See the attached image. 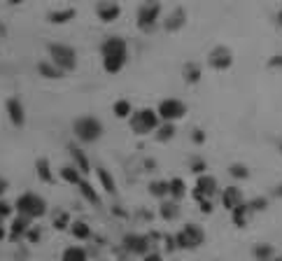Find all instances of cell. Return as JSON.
Instances as JSON below:
<instances>
[{
    "mask_svg": "<svg viewBox=\"0 0 282 261\" xmlns=\"http://www.w3.org/2000/svg\"><path fill=\"white\" fill-rule=\"evenodd\" d=\"M159 213H161V217L166 219V222H173V219H177V215H180L177 200H163L161 205H159Z\"/></svg>",
    "mask_w": 282,
    "mask_h": 261,
    "instance_id": "d4e9b609",
    "label": "cell"
},
{
    "mask_svg": "<svg viewBox=\"0 0 282 261\" xmlns=\"http://www.w3.org/2000/svg\"><path fill=\"white\" fill-rule=\"evenodd\" d=\"M5 110H7V117H10V122L14 126H24L26 124V108L24 103L19 100V98H10L5 103Z\"/></svg>",
    "mask_w": 282,
    "mask_h": 261,
    "instance_id": "7c38bea8",
    "label": "cell"
},
{
    "mask_svg": "<svg viewBox=\"0 0 282 261\" xmlns=\"http://www.w3.org/2000/svg\"><path fill=\"white\" fill-rule=\"evenodd\" d=\"M184 194H186L184 180H182V177H173V180L168 182V196L173 200H182V198H184Z\"/></svg>",
    "mask_w": 282,
    "mask_h": 261,
    "instance_id": "603a6c76",
    "label": "cell"
},
{
    "mask_svg": "<svg viewBox=\"0 0 282 261\" xmlns=\"http://www.w3.org/2000/svg\"><path fill=\"white\" fill-rule=\"evenodd\" d=\"M49 61L56 63V66L63 70V73H72L77 68V54L70 44H61V42H54L49 47Z\"/></svg>",
    "mask_w": 282,
    "mask_h": 261,
    "instance_id": "5b68a950",
    "label": "cell"
},
{
    "mask_svg": "<svg viewBox=\"0 0 282 261\" xmlns=\"http://www.w3.org/2000/svg\"><path fill=\"white\" fill-rule=\"evenodd\" d=\"M12 210H14L12 203H7L5 198H0V224H3V222H7V219L12 217Z\"/></svg>",
    "mask_w": 282,
    "mask_h": 261,
    "instance_id": "8d00e7d4",
    "label": "cell"
},
{
    "mask_svg": "<svg viewBox=\"0 0 282 261\" xmlns=\"http://www.w3.org/2000/svg\"><path fill=\"white\" fill-rule=\"evenodd\" d=\"M37 73H40V77H44V79H61L63 77V70H61L56 63H52V61H40L37 63Z\"/></svg>",
    "mask_w": 282,
    "mask_h": 261,
    "instance_id": "ac0fdd59",
    "label": "cell"
},
{
    "mask_svg": "<svg viewBox=\"0 0 282 261\" xmlns=\"http://www.w3.org/2000/svg\"><path fill=\"white\" fill-rule=\"evenodd\" d=\"M212 200H215V198H205V200H201V203H198L203 215H210L212 213V207H215V203H212Z\"/></svg>",
    "mask_w": 282,
    "mask_h": 261,
    "instance_id": "ab89813d",
    "label": "cell"
},
{
    "mask_svg": "<svg viewBox=\"0 0 282 261\" xmlns=\"http://www.w3.org/2000/svg\"><path fill=\"white\" fill-rule=\"evenodd\" d=\"M26 238H28L30 243H37V240H40V231H37V229H30L28 233H26Z\"/></svg>",
    "mask_w": 282,
    "mask_h": 261,
    "instance_id": "b9f144b4",
    "label": "cell"
},
{
    "mask_svg": "<svg viewBox=\"0 0 282 261\" xmlns=\"http://www.w3.org/2000/svg\"><path fill=\"white\" fill-rule=\"evenodd\" d=\"M72 133L79 142H96L103 135V124L98 122L96 117H79L72 124Z\"/></svg>",
    "mask_w": 282,
    "mask_h": 261,
    "instance_id": "3957f363",
    "label": "cell"
},
{
    "mask_svg": "<svg viewBox=\"0 0 282 261\" xmlns=\"http://www.w3.org/2000/svg\"><path fill=\"white\" fill-rule=\"evenodd\" d=\"M203 229L196 224H186L184 229L175 236V245H177V249H196L198 245L203 243Z\"/></svg>",
    "mask_w": 282,
    "mask_h": 261,
    "instance_id": "8992f818",
    "label": "cell"
},
{
    "mask_svg": "<svg viewBox=\"0 0 282 261\" xmlns=\"http://www.w3.org/2000/svg\"><path fill=\"white\" fill-rule=\"evenodd\" d=\"M161 19V3L159 0H145L143 5L138 7V14H135V24H138L140 31L150 33L156 28Z\"/></svg>",
    "mask_w": 282,
    "mask_h": 261,
    "instance_id": "7a4b0ae2",
    "label": "cell"
},
{
    "mask_svg": "<svg viewBox=\"0 0 282 261\" xmlns=\"http://www.w3.org/2000/svg\"><path fill=\"white\" fill-rule=\"evenodd\" d=\"M61 261H86V249L72 245V247H66L63 254H61Z\"/></svg>",
    "mask_w": 282,
    "mask_h": 261,
    "instance_id": "83f0119b",
    "label": "cell"
},
{
    "mask_svg": "<svg viewBox=\"0 0 282 261\" xmlns=\"http://www.w3.org/2000/svg\"><path fill=\"white\" fill-rule=\"evenodd\" d=\"M270 261H282V256H273V259H270Z\"/></svg>",
    "mask_w": 282,
    "mask_h": 261,
    "instance_id": "681fc988",
    "label": "cell"
},
{
    "mask_svg": "<svg viewBox=\"0 0 282 261\" xmlns=\"http://www.w3.org/2000/svg\"><path fill=\"white\" fill-rule=\"evenodd\" d=\"M277 21H280V26H282V12H280V14H277Z\"/></svg>",
    "mask_w": 282,
    "mask_h": 261,
    "instance_id": "f907efd6",
    "label": "cell"
},
{
    "mask_svg": "<svg viewBox=\"0 0 282 261\" xmlns=\"http://www.w3.org/2000/svg\"><path fill=\"white\" fill-rule=\"evenodd\" d=\"M7 3H12V5H19V3H21V0H7Z\"/></svg>",
    "mask_w": 282,
    "mask_h": 261,
    "instance_id": "c3c4849f",
    "label": "cell"
},
{
    "mask_svg": "<svg viewBox=\"0 0 282 261\" xmlns=\"http://www.w3.org/2000/svg\"><path fill=\"white\" fill-rule=\"evenodd\" d=\"M70 231H72V236L77 238V240H86V238H91L89 224H86V222H82V219L72 222V224H70Z\"/></svg>",
    "mask_w": 282,
    "mask_h": 261,
    "instance_id": "4dcf8cb0",
    "label": "cell"
},
{
    "mask_svg": "<svg viewBox=\"0 0 282 261\" xmlns=\"http://www.w3.org/2000/svg\"><path fill=\"white\" fill-rule=\"evenodd\" d=\"M280 152H282V145H280Z\"/></svg>",
    "mask_w": 282,
    "mask_h": 261,
    "instance_id": "816d5d0a",
    "label": "cell"
},
{
    "mask_svg": "<svg viewBox=\"0 0 282 261\" xmlns=\"http://www.w3.org/2000/svg\"><path fill=\"white\" fill-rule=\"evenodd\" d=\"M228 173H231V177H236V180H247V177H250V168H245L243 164H233L228 168Z\"/></svg>",
    "mask_w": 282,
    "mask_h": 261,
    "instance_id": "d590c367",
    "label": "cell"
},
{
    "mask_svg": "<svg viewBox=\"0 0 282 261\" xmlns=\"http://www.w3.org/2000/svg\"><path fill=\"white\" fill-rule=\"evenodd\" d=\"M68 149H70V156H72V161H75V166H77L82 173H89L91 164H89V159H86V154L82 152L77 145H68Z\"/></svg>",
    "mask_w": 282,
    "mask_h": 261,
    "instance_id": "ffe728a7",
    "label": "cell"
},
{
    "mask_svg": "<svg viewBox=\"0 0 282 261\" xmlns=\"http://www.w3.org/2000/svg\"><path fill=\"white\" fill-rule=\"evenodd\" d=\"M192 140L196 142V145H203V142H205V133L201 131V128H196V131L192 133Z\"/></svg>",
    "mask_w": 282,
    "mask_h": 261,
    "instance_id": "60d3db41",
    "label": "cell"
},
{
    "mask_svg": "<svg viewBox=\"0 0 282 261\" xmlns=\"http://www.w3.org/2000/svg\"><path fill=\"white\" fill-rule=\"evenodd\" d=\"M150 194L156 196V198H166V196H168V182H163V180L150 182Z\"/></svg>",
    "mask_w": 282,
    "mask_h": 261,
    "instance_id": "e575fe53",
    "label": "cell"
},
{
    "mask_svg": "<svg viewBox=\"0 0 282 261\" xmlns=\"http://www.w3.org/2000/svg\"><path fill=\"white\" fill-rule=\"evenodd\" d=\"M184 10H175V12H170L168 17H166V21H163V28L168 33H173V31H180L182 26H184Z\"/></svg>",
    "mask_w": 282,
    "mask_h": 261,
    "instance_id": "d6986e66",
    "label": "cell"
},
{
    "mask_svg": "<svg viewBox=\"0 0 282 261\" xmlns=\"http://www.w3.org/2000/svg\"><path fill=\"white\" fill-rule=\"evenodd\" d=\"M119 51H128V44L124 37L112 35L101 44V54H119Z\"/></svg>",
    "mask_w": 282,
    "mask_h": 261,
    "instance_id": "2e32d148",
    "label": "cell"
},
{
    "mask_svg": "<svg viewBox=\"0 0 282 261\" xmlns=\"http://www.w3.org/2000/svg\"><path fill=\"white\" fill-rule=\"evenodd\" d=\"M275 196H282V184H280V187L275 189Z\"/></svg>",
    "mask_w": 282,
    "mask_h": 261,
    "instance_id": "7dc6e473",
    "label": "cell"
},
{
    "mask_svg": "<svg viewBox=\"0 0 282 261\" xmlns=\"http://www.w3.org/2000/svg\"><path fill=\"white\" fill-rule=\"evenodd\" d=\"M30 222L33 219L26 217V215H19L12 219V224H10V240H19V238H26V233L30 231Z\"/></svg>",
    "mask_w": 282,
    "mask_h": 261,
    "instance_id": "5bb4252c",
    "label": "cell"
},
{
    "mask_svg": "<svg viewBox=\"0 0 282 261\" xmlns=\"http://www.w3.org/2000/svg\"><path fill=\"white\" fill-rule=\"evenodd\" d=\"M75 10L72 7H66V10H54V12H49V21L52 24H56V26H61V24H68V21H72L75 19Z\"/></svg>",
    "mask_w": 282,
    "mask_h": 261,
    "instance_id": "44dd1931",
    "label": "cell"
},
{
    "mask_svg": "<svg viewBox=\"0 0 282 261\" xmlns=\"http://www.w3.org/2000/svg\"><path fill=\"white\" fill-rule=\"evenodd\" d=\"M7 187H10V184H7V180H5V177H0V198H3V196H5Z\"/></svg>",
    "mask_w": 282,
    "mask_h": 261,
    "instance_id": "ee69618b",
    "label": "cell"
},
{
    "mask_svg": "<svg viewBox=\"0 0 282 261\" xmlns=\"http://www.w3.org/2000/svg\"><path fill=\"white\" fill-rule=\"evenodd\" d=\"M231 217H233V224L236 226H247L250 224V217H252V210H250V203H240L238 207L231 210Z\"/></svg>",
    "mask_w": 282,
    "mask_h": 261,
    "instance_id": "e0dca14e",
    "label": "cell"
},
{
    "mask_svg": "<svg viewBox=\"0 0 282 261\" xmlns=\"http://www.w3.org/2000/svg\"><path fill=\"white\" fill-rule=\"evenodd\" d=\"M268 66H270V68L282 66V56H275V59H270V61H268Z\"/></svg>",
    "mask_w": 282,
    "mask_h": 261,
    "instance_id": "f6af8a7d",
    "label": "cell"
},
{
    "mask_svg": "<svg viewBox=\"0 0 282 261\" xmlns=\"http://www.w3.org/2000/svg\"><path fill=\"white\" fill-rule=\"evenodd\" d=\"M240 203H245V200H243V191H240L238 187H226L222 191V205L226 207L228 213H231L233 207H238Z\"/></svg>",
    "mask_w": 282,
    "mask_h": 261,
    "instance_id": "9a60e30c",
    "label": "cell"
},
{
    "mask_svg": "<svg viewBox=\"0 0 282 261\" xmlns=\"http://www.w3.org/2000/svg\"><path fill=\"white\" fill-rule=\"evenodd\" d=\"M182 77H184L186 84H198L201 82V66L198 63H184V68H182Z\"/></svg>",
    "mask_w": 282,
    "mask_h": 261,
    "instance_id": "7402d4cb",
    "label": "cell"
},
{
    "mask_svg": "<svg viewBox=\"0 0 282 261\" xmlns=\"http://www.w3.org/2000/svg\"><path fill=\"white\" fill-rule=\"evenodd\" d=\"M52 224H54V229H56V231L68 229V226L72 224V222H70V215L63 213V210H56L54 217H52Z\"/></svg>",
    "mask_w": 282,
    "mask_h": 261,
    "instance_id": "836d02e7",
    "label": "cell"
},
{
    "mask_svg": "<svg viewBox=\"0 0 282 261\" xmlns=\"http://www.w3.org/2000/svg\"><path fill=\"white\" fill-rule=\"evenodd\" d=\"M192 196H194V200H205V198H215L217 196V180L212 175H198V180H196V187H194V191H192Z\"/></svg>",
    "mask_w": 282,
    "mask_h": 261,
    "instance_id": "ba28073f",
    "label": "cell"
},
{
    "mask_svg": "<svg viewBox=\"0 0 282 261\" xmlns=\"http://www.w3.org/2000/svg\"><path fill=\"white\" fill-rule=\"evenodd\" d=\"M77 189H79V194H82V198H86L89 203H93V205H96V203H101V196L96 194V189L91 187L86 180H82V182L77 184Z\"/></svg>",
    "mask_w": 282,
    "mask_h": 261,
    "instance_id": "f546056e",
    "label": "cell"
},
{
    "mask_svg": "<svg viewBox=\"0 0 282 261\" xmlns=\"http://www.w3.org/2000/svg\"><path fill=\"white\" fill-rule=\"evenodd\" d=\"M268 207V200L266 198H252L250 200V210L252 213H261V210H266Z\"/></svg>",
    "mask_w": 282,
    "mask_h": 261,
    "instance_id": "74e56055",
    "label": "cell"
},
{
    "mask_svg": "<svg viewBox=\"0 0 282 261\" xmlns=\"http://www.w3.org/2000/svg\"><path fill=\"white\" fill-rule=\"evenodd\" d=\"M156 112L161 117V122H177V119H182L186 115V105L182 103L180 98H166V100L159 103Z\"/></svg>",
    "mask_w": 282,
    "mask_h": 261,
    "instance_id": "52a82bcc",
    "label": "cell"
},
{
    "mask_svg": "<svg viewBox=\"0 0 282 261\" xmlns=\"http://www.w3.org/2000/svg\"><path fill=\"white\" fill-rule=\"evenodd\" d=\"M208 63H210L212 70H228L233 66V51L228 47H224V44H219V47H215L208 54Z\"/></svg>",
    "mask_w": 282,
    "mask_h": 261,
    "instance_id": "9c48e42d",
    "label": "cell"
},
{
    "mask_svg": "<svg viewBox=\"0 0 282 261\" xmlns=\"http://www.w3.org/2000/svg\"><path fill=\"white\" fill-rule=\"evenodd\" d=\"M150 236H140V233H128L126 238H124V247L131 252V254H140L145 256L147 252H150Z\"/></svg>",
    "mask_w": 282,
    "mask_h": 261,
    "instance_id": "30bf717a",
    "label": "cell"
},
{
    "mask_svg": "<svg viewBox=\"0 0 282 261\" xmlns=\"http://www.w3.org/2000/svg\"><path fill=\"white\" fill-rule=\"evenodd\" d=\"M126 59H128V51H119V54H103V68H105V73L114 75V73H119V70H124Z\"/></svg>",
    "mask_w": 282,
    "mask_h": 261,
    "instance_id": "4fadbf2b",
    "label": "cell"
},
{
    "mask_svg": "<svg viewBox=\"0 0 282 261\" xmlns=\"http://www.w3.org/2000/svg\"><path fill=\"white\" fill-rule=\"evenodd\" d=\"M14 210H17L19 215H26V217H30V219H37V217H42V215L47 213V203H44V198H40L37 194H33V191H26V194H21L17 198Z\"/></svg>",
    "mask_w": 282,
    "mask_h": 261,
    "instance_id": "277c9868",
    "label": "cell"
},
{
    "mask_svg": "<svg viewBox=\"0 0 282 261\" xmlns=\"http://www.w3.org/2000/svg\"><path fill=\"white\" fill-rule=\"evenodd\" d=\"M273 256H275V249L270 247L268 243L257 245V247H254V259H257V261H270Z\"/></svg>",
    "mask_w": 282,
    "mask_h": 261,
    "instance_id": "d6a6232c",
    "label": "cell"
},
{
    "mask_svg": "<svg viewBox=\"0 0 282 261\" xmlns=\"http://www.w3.org/2000/svg\"><path fill=\"white\" fill-rule=\"evenodd\" d=\"M154 133H156V142H168V140H173L175 138V122L159 124V128H156Z\"/></svg>",
    "mask_w": 282,
    "mask_h": 261,
    "instance_id": "484cf974",
    "label": "cell"
},
{
    "mask_svg": "<svg viewBox=\"0 0 282 261\" xmlns=\"http://www.w3.org/2000/svg\"><path fill=\"white\" fill-rule=\"evenodd\" d=\"M96 14H98V19H101L103 24H112V21L119 19L121 7L117 5V3H112V0H103V3H98Z\"/></svg>",
    "mask_w": 282,
    "mask_h": 261,
    "instance_id": "8fae6325",
    "label": "cell"
},
{
    "mask_svg": "<svg viewBox=\"0 0 282 261\" xmlns=\"http://www.w3.org/2000/svg\"><path fill=\"white\" fill-rule=\"evenodd\" d=\"M5 238H7V231H5V226L0 224V240H5Z\"/></svg>",
    "mask_w": 282,
    "mask_h": 261,
    "instance_id": "bcb514c9",
    "label": "cell"
},
{
    "mask_svg": "<svg viewBox=\"0 0 282 261\" xmlns=\"http://www.w3.org/2000/svg\"><path fill=\"white\" fill-rule=\"evenodd\" d=\"M112 112H114V117L117 119H131V115H133V108H131V103L128 100H117V103L112 105Z\"/></svg>",
    "mask_w": 282,
    "mask_h": 261,
    "instance_id": "f1b7e54d",
    "label": "cell"
},
{
    "mask_svg": "<svg viewBox=\"0 0 282 261\" xmlns=\"http://www.w3.org/2000/svg\"><path fill=\"white\" fill-rule=\"evenodd\" d=\"M159 124H161V117H159V112L152 108H143V110H138V112L131 115V128L135 135L152 133V131L159 128Z\"/></svg>",
    "mask_w": 282,
    "mask_h": 261,
    "instance_id": "6da1fadb",
    "label": "cell"
},
{
    "mask_svg": "<svg viewBox=\"0 0 282 261\" xmlns=\"http://www.w3.org/2000/svg\"><path fill=\"white\" fill-rule=\"evenodd\" d=\"M143 259H145V261H163V256L159 254V252H147Z\"/></svg>",
    "mask_w": 282,
    "mask_h": 261,
    "instance_id": "7bdbcfd3",
    "label": "cell"
},
{
    "mask_svg": "<svg viewBox=\"0 0 282 261\" xmlns=\"http://www.w3.org/2000/svg\"><path fill=\"white\" fill-rule=\"evenodd\" d=\"M61 180H66L68 184H75V187H77V184L82 182V170H79L77 166H63V168H61Z\"/></svg>",
    "mask_w": 282,
    "mask_h": 261,
    "instance_id": "cb8c5ba5",
    "label": "cell"
},
{
    "mask_svg": "<svg viewBox=\"0 0 282 261\" xmlns=\"http://www.w3.org/2000/svg\"><path fill=\"white\" fill-rule=\"evenodd\" d=\"M96 175H98V180H101V187L105 189V191H108V194H114V191H117V187H114V177L110 175V170L108 168H98L96 170Z\"/></svg>",
    "mask_w": 282,
    "mask_h": 261,
    "instance_id": "4316f807",
    "label": "cell"
},
{
    "mask_svg": "<svg viewBox=\"0 0 282 261\" xmlns=\"http://www.w3.org/2000/svg\"><path fill=\"white\" fill-rule=\"evenodd\" d=\"M205 168H208V166H205L203 159H194L192 166H189V170H192V173H196V175H203Z\"/></svg>",
    "mask_w": 282,
    "mask_h": 261,
    "instance_id": "f35d334b",
    "label": "cell"
},
{
    "mask_svg": "<svg viewBox=\"0 0 282 261\" xmlns=\"http://www.w3.org/2000/svg\"><path fill=\"white\" fill-rule=\"evenodd\" d=\"M35 168H37V177H40L42 182H47V184L54 182V175H52V168H49V161H47V159H37Z\"/></svg>",
    "mask_w": 282,
    "mask_h": 261,
    "instance_id": "1f68e13d",
    "label": "cell"
}]
</instances>
